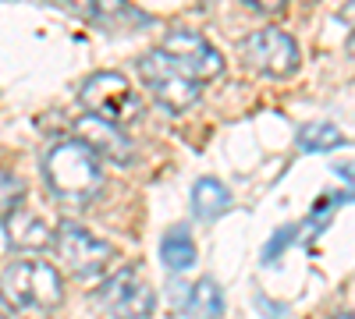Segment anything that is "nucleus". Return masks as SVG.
Listing matches in <instances>:
<instances>
[{
  "instance_id": "f257e3e1",
  "label": "nucleus",
  "mask_w": 355,
  "mask_h": 319,
  "mask_svg": "<svg viewBox=\"0 0 355 319\" xmlns=\"http://www.w3.org/2000/svg\"><path fill=\"white\" fill-rule=\"evenodd\" d=\"M100 163L103 160L89 146H82L78 138L57 142L43 160L46 185H50L53 199L64 202V206H85L103 188V167Z\"/></svg>"
},
{
  "instance_id": "f03ea898",
  "label": "nucleus",
  "mask_w": 355,
  "mask_h": 319,
  "mask_svg": "<svg viewBox=\"0 0 355 319\" xmlns=\"http://www.w3.org/2000/svg\"><path fill=\"white\" fill-rule=\"evenodd\" d=\"M64 298V284L50 263L40 259H18V263L4 266V302L18 309H40L53 312Z\"/></svg>"
},
{
  "instance_id": "7ed1b4c3",
  "label": "nucleus",
  "mask_w": 355,
  "mask_h": 319,
  "mask_svg": "<svg viewBox=\"0 0 355 319\" xmlns=\"http://www.w3.org/2000/svg\"><path fill=\"white\" fill-rule=\"evenodd\" d=\"M139 75L146 82V89L153 93V100L164 110H171V113H185L199 100V93H202V85L182 64H174L164 50L142 53L139 57Z\"/></svg>"
},
{
  "instance_id": "20e7f679",
  "label": "nucleus",
  "mask_w": 355,
  "mask_h": 319,
  "mask_svg": "<svg viewBox=\"0 0 355 319\" xmlns=\"http://www.w3.org/2000/svg\"><path fill=\"white\" fill-rule=\"evenodd\" d=\"M78 103L85 107V113H96L103 121H114V125H128V121H139V96L128 85V78L121 71H96L89 75L82 93H78Z\"/></svg>"
},
{
  "instance_id": "39448f33",
  "label": "nucleus",
  "mask_w": 355,
  "mask_h": 319,
  "mask_svg": "<svg viewBox=\"0 0 355 319\" xmlns=\"http://www.w3.org/2000/svg\"><path fill=\"white\" fill-rule=\"evenodd\" d=\"M53 252L61 259V266L75 277H100L110 263V245L89 235L75 220H61L53 227Z\"/></svg>"
},
{
  "instance_id": "423d86ee",
  "label": "nucleus",
  "mask_w": 355,
  "mask_h": 319,
  "mask_svg": "<svg viewBox=\"0 0 355 319\" xmlns=\"http://www.w3.org/2000/svg\"><path fill=\"white\" fill-rule=\"evenodd\" d=\"M242 61L245 68H252L256 75H266V78H288L299 71V43H295L288 33L281 28H259V33L245 36L242 46Z\"/></svg>"
},
{
  "instance_id": "0eeeda50",
  "label": "nucleus",
  "mask_w": 355,
  "mask_h": 319,
  "mask_svg": "<svg viewBox=\"0 0 355 319\" xmlns=\"http://www.w3.org/2000/svg\"><path fill=\"white\" fill-rule=\"evenodd\" d=\"M100 305L110 319H150L157 309V295L150 280L139 270H117L114 277L103 280L100 287Z\"/></svg>"
},
{
  "instance_id": "6e6552de",
  "label": "nucleus",
  "mask_w": 355,
  "mask_h": 319,
  "mask_svg": "<svg viewBox=\"0 0 355 319\" xmlns=\"http://www.w3.org/2000/svg\"><path fill=\"white\" fill-rule=\"evenodd\" d=\"M160 50L171 57L174 64H182L199 85L224 75V57L199 33H192V28H171V33L164 36V43H160Z\"/></svg>"
},
{
  "instance_id": "1a4fd4ad",
  "label": "nucleus",
  "mask_w": 355,
  "mask_h": 319,
  "mask_svg": "<svg viewBox=\"0 0 355 319\" xmlns=\"http://www.w3.org/2000/svg\"><path fill=\"white\" fill-rule=\"evenodd\" d=\"M71 131H75V138L82 142V146H89L107 163L125 167L132 160V138L121 131V125L103 121V118H96V113H78Z\"/></svg>"
},
{
  "instance_id": "9d476101",
  "label": "nucleus",
  "mask_w": 355,
  "mask_h": 319,
  "mask_svg": "<svg viewBox=\"0 0 355 319\" xmlns=\"http://www.w3.org/2000/svg\"><path fill=\"white\" fill-rule=\"evenodd\" d=\"M4 241L15 248H43L53 245V230L36 213H15L11 220H4Z\"/></svg>"
},
{
  "instance_id": "9b49d317",
  "label": "nucleus",
  "mask_w": 355,
  "mask_h": 319,
  "mask_svg": "<svg viewBox=\"0 0 355 319\" xmlns=\"http://www.w3.org/2000/svg\"><path fill=\"white\" fill-rule=\"evenodd\" d=\"M227 206H231V192L224 188V181L199 178L192 185V213L199 220H217L220 213H227Z\"/></svg>"
},
{
  "instance_id": "f8f14e48",
  "label": "nucleus",
  "mask_w": 355,
  "mask_h": 319,
  "mask_svg": "<svg viewBox=\"0 0 355 319\" xmlns=\"http://www.w3.org/2000/svg\"><path fill=\"white\" fill-rule=\"evenodd\" d=\"M160 259H164V266L174 270V273H182L196 263V241L185 227H171L167 235L160 238Z\"/></svg>"
},
{
  "instance_id": "ddd939ff",
  "label": "nucleus",
  "mask_w": 355,
  "mask_h": 319,
  "mask_svg": "<svg viewBox=\"0 0 355 319\" xmlns=\"http://www.w3.org/2000/svg\"><path fill=\"white\" fill-rule=\"evenodd\" d=\"M220 312H224V295H220V287H217L210 277L196 280V287L189 291L185 316H189V319H217Z\"/></svg>"
},
{
  "instance_id": "4468645a",
  "label": "nucleus",
  "mask_w": 355,
  "mask_h": 319,
  "mask_svg": "<svg viewBox=\"0 0 355 319\" xmlns=\"http://www.w3.org/2000/svg\"><path fill=\"white\" fill-rule=\"evenodd\" d=\"M341 142H345L341 131L327 121L302 125V131H299V149H306V153H327V149H338Z\"/></svg>"
},
{
  "instance_id": "2eb2a0df",
  "label": "nucleus",
  "mask_w": 355,
  "mask_h": 319,
  "mask_svg": "<svg viewBox=\"0 0 355 319\" xmlns=\"http://www.w3.org/2000/svg\"><path fill=\"white\" fill-rule=\"evenodd\" d=\"M0 181H4V220H11V217L18 213V206H21V192H25V185L15 178L11 170L0 174Z\"/></svg>"
},
{
  "instance_id": "dca6fc26",
  "label": "nucleus",
  "mask_w": 355,
  "mask_h": 319,
  "mask_svg": "<svg viewBox=\"0 0 355 319\" xmlns=\"http://www.w3.org/2000/svg\"><path fill=\"white\" fill-rule=\"evenodd\" d=\"M291 238H299V227H284L274 235V241H266V252H263V263H274V259L281 255V248L291 241Z\"/></svg>"
},
{
  "instance_id": "f3484780",
  "label": "nucleus",
  "mask_w": 355,
  "mask_h": 319,
  "mask_svg": "<svg viewBox=\"0 0 355 319\" xmlns=\"http://www.w3.org/2000/svg\"><path fill=\"white\" fill-rule=\"evenodd\" d=\"M89 4H93V15L100 18H114L125 11V0H89Z\"/></svg>"
},
{
  "instance_id": "a211bd4d",
  "label": "nucleus",
  "mask_w": 355,
  "mask_h": 319,
  "mask_svg": "<svg viewBox=\"0 0 355 319\" xmlns=\"http://www.w3.org/2000/svg\"><path fill=\"white\" fill-rule=\"evenodd\" d=\"M245 8H252V11H259V15H277L288 0H242Z\"/></svg>"
},
{
  "instance_id": "6ab92c4d",
  "label": "nucleus",
  "mask_w": 355,
  "mask_h": 319,
  "mask_svg": "<svg viewBox=\"0 0 355 319\" xmlns=\"http://www.w3.org/2000/svg\"><path fill=\"white\" fill-rule=\"evenodd\" d=\"M338 21H345V25L355 28V0H345V4L338 8Z\"/></svg>"
},
{
  "instance_id": "aec40b11",
  "label": "nucleus",
  "mask_w": 355,
  "mask_h": 319,
  "mask_svg": "<svg viewBox=\"0 0 355 319\" xmlns=\"http://www.w3.org/2000/svg\"><path fill=\"white\" fill-rule=\"evenodd\" d=\"M348 57H352V64H355V28H352V36H348Z\"/></svg>"
},
{
  "instance_id": "412c9836",
  "label": "nucleus",
  "mask_w": 355,
  "mask_h": 319,
  "mask_svg": "<svg viewBox=\"0 0 355 319\" xmlns=\"http://www.w3.org/2000/svg\"><path fill=\"white\" fill-rule=\"evenodd\" d=\"M334 319H355V312H341V316H334Z\"/></svg>"
}]
</instances>
